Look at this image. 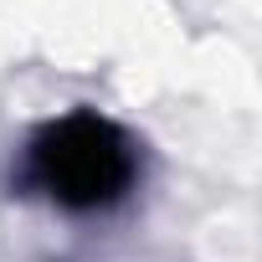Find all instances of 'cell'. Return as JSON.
<instances>
[{
  "mask_svg": "<svg viewBox=\"0 0 262 262\" xmlns=\"http://www.w3.org/2000/svg\"><path fill=\"white\" fill-rule=\"evenodd\" d=\"M144 180V144L98 108H67L41 118L16 160V195L62 216H108L134 201Z\"/></svg>",
  "mask_w": 262,
  "mask_h": 262,
  "instance_id": "obj_1",
  "label": "cell"
}]
</instances>
